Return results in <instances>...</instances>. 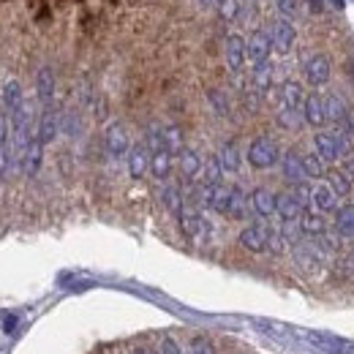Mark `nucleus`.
I'll return each mask as SVG.
<instances>
[{"mask_svg": "<svg viewBox=\"0 0 354 354\" xmlns=\"http://www.w3.org/2000/svg\"><path fill=\"white\" fill-rule=\"evenodd\" d=\"M354 139L341 129H330V131H316L313 133V153L322 156L327 164L344 161L352 156Z\"/></svg>", "mask_w": 354, "mask_h": 354, "instance_id": "obj_1", "label": "nucleus"}, {"mask_svg": "<svg viewBox=\"0 0 354 354\" xmlns=\"http://www.w3.org/2000/svg\"><path fill=\"white\" fill-rule=\"evenodd\" d=\"M248 164L254 169H272L275 164H281V147L272 136H257L251 145H248V153H245Z\"/></svg>", "mask_w": 354, "mask_h": 354, "instance_id": "obj_2", "label": "nucleus"}, {"mask_svg": "<svg viewBox=\"0 0 354 354\" xmlns=\"http://www.w3.org/2000/svg\"><path fill=\"white\" fill-rule=\"evenodd\" d=\"M177 221H180V229H183V234H185L188 240H194V243H205V240L213 234V223H210V218H207L202 210L191 207L188 202H185L183 213L177 216Z\"/></svg>", "mask_w": 354, "mask_h": 354, "instance_id": "obj_3", "label": "nucleus"}, {"mask_svg": "<svg viewBox=\"0 0 354 354\" xmlns=\"http://www.w3.org/2000/svg\"><path fill=\"white\" fill-rule=\"evenodd\" d=\"M300 191H286V194H278V207H275V216L281 221H300L303 213H306V205H308V188L297 185Z\"/></svg>", "mask_w": 354, "mask_h": 354, "instance_id": "obj_4", "label": "nucleus"}, {"mask_svg": "<svg viewBox=\"0 0 354 354\" xmlns=\"http://www.w3.org/2000/svg\"><path fill=\"white\" fill-rule=\"evenodd\" d=\"M104 145H106V153L112 161H126L129 153H131V139L123 123H109L106 131H104Z\"/></svg>", "mask_w": 354, "mask_h": 354, "instance_id": "obj_5", "label": "nucleus"}, {"mask_svg": "<svg viewBox=\"0 0 354 354\" xmlns=\"http://www.w3.org/2000/svg\"><path fill=\"white\" fill-rule=\"evenodd\" d=\"M267 33H270V41H272V52H278V55H289L295 41H297V28H295V22H286V19H278V17H275V22L267 28Z\"/></svg>", "mask_w": 354, "mask_h": 354, "instance_id": "obj_6", "label": "nucleus"}, {"mask_svg": "<svg viewBox=\"0 0 354 354\" xmlns=\"http://www.w3.org/2000/svg\"><path fill=\"white\" fill-rule=\"evenodd\" d=\"M267 243H270V223L267 221H251L243 226L240 232V245L251 254H265Z\"/></svg>", "mask_w": 354, "mask_h": 354, "instance_id": "obj_7", "label": "nucleus"}, {"mask_svg": "<svg viewBox=\"0 0 354 354\" xmlns=\"http://www.w3.org/2000/svg\"><path fill=\"white\" fill-rule=\"evenodd\" d=\"M245 55H248V63L257 68L262 63H270V55H272V41H270V33L267 28L262 30H254L251 39L245 41Z\"/></svg>", "mask_w": 354, "mask_h": 354, "instance_id": "obj_8", "label": "nucleus"}, {"mask_svg": "<svg viewBox=\"0 0 354 354\" xmlns=\"http://www.w3.org/2000/svg\"><path fill=\"white\" fill-rule=\"evenodd\" d=\"M308 207L313 213H333L335 207H338V196H335V191L330 188V183L324 180V183H313L308 188Z\"/></svg>", "mask_w": 354, "mask_h": 354, "instance_id": "obj_9", "label": "nucleus"}, {"mask_svg": "<svg viewBox=\"0 0 354 354\" xmlns=\"http://www.w3.org/2000/svg\"><path fill=\"white\" fill-rule=\"evenodd\" d=\"M36 133H39V139H41L44 145H52V142L63 133V115L55 109V104L41 109L39 123H36Z\"/></svg>", "mask_w": 354, "mask_h": 354, "instance_id": "obj_10", "label": "nucleus"}, {"mask_svg": "<svg viewBox=\"0 0 354 354\" xmlns=\"http://www.w3.org/2000/svg\"><path fill=\"white\" fill-rule=\"evenodd\" d=\"M306 80H308V85L313 88H324L327 82H330V77H333V66H330V57L327 55H310L308 60H306Z\"/></svg>", "mask_w": 354, "mask_h": 354, "instance_id": "obj_11", "label": "nucleus"}, {"mask_svg": "<svg viewBox=\"0 0 354 354\" xmlns=\"http://www.w3.org/2000/svg\"><path fill=\"white\" fill-rule=\"evenodd\" d=\"M248 202H251V213H254L259 221H267V218L275 216L278 194H272L270 188H254L251 196H248Z\"/></svg>", "mask_w": 354, "mask_h": 354, "instance_id": "obj_12", "label": "nucleus"}, {"mask_svg": "<svg viewBox=\"0 0 354 354\" xmlns=\"http://www.w3.org/2000/svg\"><path fill=\"white\" fill-rule=\"evenodd\" d=\"M278 101H281V109L303 112V106H306V90H303V85L297 80H286L278 88Z\"/></svg>", "mask_w": 354, "mask_h": 354, "instance_id": "obj_13", "label": "nucleus"}, {"mask_svg": "<svg viewBox=\"0 0 354 354\" xmlns=\"http://www.w3.org/2000/svg\"><path fill=\"white\" fill-rule=\"evenodd\" d=\"M41 161H44V142L39 139V133H33L30 142H28V150L22 156V175L36 177L41 169Z\"/></svg>", "mask_w": 354, "mask_h": 354, "instance_id": "obj_14", "label": "nucleus"}, {"mask_svg": "<svg viewBox=\"0 0 354 354\" xmlns=\"http://www.w3.org/2000/svg\"><path fill=\"white\" fill-rule=\"evenodd\" d=\"M303 115H306V123L313 126V129L327 126V101H324L322 93H310V95H306Z\"/></svg>", "mask_w": 354, "mask_h": 354, "instance_id": "obj_15", "label": "nucleus"}, {"mask_svg": "<svg viewBox=\"0 0 354 354\" xmlns=\"http://www.w3.org/2000/svg\"><path fill=\"white\" fill-rule=\"evenodd\" d=\"M55 90H57V80H55V71L44 66L39 74H36V98H39V104H41V109L44 106H52L55 104Z\"/></svg>", "mask_w": 354, "mask_h": 354, "instance_id": "obj_16", "label": "nucleus"}, {"mask_svg": "<svg viewBox=\"0 0 354 354\" xmlns=\"http://www.w3.org/2000/svg\"><path fill=\"white\" fill-rule=\"evenodd\" d=\"M223 57H226V66L229 71H243V66L248 63V55H245V41L240 36H229L226 44H223Z\"/></svg>", "mask_w": 354, "mask_h": 354, "instance_id": "obj_17", "label": "nucleus"}, {"mask_svg": "<svg viewBox=\"0 0 354 354\" xmlns=\"http://www.w3.org/2000/svg\"><path fill=\"white\" fill-rule=\"evenodd\" d=\"M126 164H129V175H131L133 180H142V177L150 172V150H147L145 142L131 145V153H129Z\"/></svg>", "mask_w": 354, "mask_h": 354, "instance_id": "obj_18", "label": "nucleus"}, {"mask_svg": "<svg viewBox=\"0 0 354 354\" xmlns=\"http://www.w3.org/2000/svg\"><path fill=\"white\" fill-rule=\"evenodd\" d=\"M177 167H180L183 180L194 183V180H199V177H202V167H205V161H202V156H199L196 150L185 147V150L177 156Z\"/></svg>", "mask_w": 354, "mask_h": 354, "instance_id": "obj_19", "label": "nucleus"}, {"mask_svg": "<svg viewBox=\"0 0 354 354\" xmlns=\"http://www.w3.org/2000/svg\"><path fill=\"white\" fill-rule=\"evenodd\" d=\"M281 172H283V177H286L292 185H306V180H308L306 167H303V156H297L295 150L281 158Z\"/></svg>", "mask_w": 354, "mask_h": 354, "instance_id": "obj_20", "label": "nucleus"}, {"mask_svg": "<svg viewBox=\"0 0 354 354\" xmlns=\"http://www.w3.org/2000/svg\"><path fill=\"white\" fill-rule=\"evenodd\" d=\"M172 167H175V156L167 150V147H161V150H156V153H150V175L156 177V180H169L172 175Z\"/></svg>", "mask_w": 354, "mask_h": 354, "instance_id": "obj_21", "label": "nucleus"}, {"mask_svg": "<svg viewBox=\"0 0 354 354\" xmlns=\"http://www.w3.org/2000/svg\"><path fill=\"white\" fill-rule=\"evenodd\" d=\"M251 216V202L245 196L243 188L232 185V196H229V207H226V218H234V221H243Z\"/></svg>", "mask_w": 354, "mask_h": 354, "instance_id": "obj_22", "label": "nucleus"}, {"mask_svg": "<svg viewBox=\"0 0 354 354\" xmlns=\"http://www.w3.org/2000/svg\"><path fill=\"white\" fill-rule=\"evenodd\" d=\"M216 156H218V161H221L226 175H237V172L243 169V153H240V147H237L234 142H223L221 150H218Z\"/></svg>", "mask_w": 354, "mask_h": 354, "instance_id": "obj_23", "label": "nucleus"}, {"mask_svg": "<svg viewBox=\"0 0 354 354\" xmlns=\"http://www.w3.org/2000/svg\"><path fill=\"white\" fill-rule=\"evenodd\" d=\"M272 80H275L272 63H262V66H257L254 74H251V88L257 90L259 95H267V93L272 90Z\"/></svg>", "mask_w": 354, "mask_h": 354, "instance_id": "obj_24", "label": "nucleus"}, {"mask_svg": "<svg viewBox=\"0 0 354 354\" xmlns=\"http://www.w3.org/2000/svg\"><path fill=\"white\" fill-rule=\"evenodd\" d=\"M25 101V93H22V85L17 80H6L3 82V109L11 115L14 109H19Z\"/></svg>", "mask_w": 354, "mask_h": 354, "instance_id": "obj_25", "label": "nucleus"}, {"mask_svg": "<svg viewBox=\"0 0 354 354\" xmlns=\"http://www.w3.org/2000/svg\"><path fill=\"white\" fill-rule=\"evenodd\" d=\"M161 202H164V207H167L169 213L180 216V213H183V207H185V194L180 191V185L167 183V185L161 188Z\"/></svg>", "mask_w": 354, "mask_h": 354, "instance_id": "obj_26", "label": "nucleus"}, {"mask_svg": "<svg viewBox=\"0 0 354 354\" xmlns=\"http://www.w3.org/2000/svg\"><path fill=\"white\" fill-rule=\"evenodd\" d=\"M223 177H226V172H223L218 156L205 158V167H202V177H199V183H205V185H221Z\"/></svg>", "mask_w": 354, "mask_h": 354, "instance_id": "obj_27", "label": "nucleus"}, {"mask_svg": "<svg viewBox=\"0 0 354 354\" xmlns=\"http://www.w3.org/2000/svg\"><path fill=\"white\" fill-rule=\"evenodd\" d=\"M324 101H327V123H333V126H338L346 115H349V106H346V101L338 95V93H330V95H324Z\"/></svg>", "mask_w": 354, "mask_h": 354, "instance_id": "obj_28", "label": "nucleus"}, {"mask_svg": "<svg viewBox=\"0 0 354 354\" xmlns=\"http://www.w3.org/2000/svg\"><path fill=\"white\" fill-rule=\"evenodd\" d=\"M300 226H303V234L306 237H319V234H324L327 232V221H324V216L322 213H303V218H300Z\"/></svg>", "mask_w": 354, "mask_h": 354, "instance_id": "obj_29", "label": "nucleus"}, {"mask_svg": "<svg viewBox=\"0 0 354 354\" xmlns=\"http://www.w3.org/2000/svg\"><path fill=\"white\" fill-rule=\"evenodd\" d=\"M335 232L341 237H354V205H346L335 216Z\"/></svg>", "mask_w": 354, "mask_h": 354, "instance_id": "obj_30", "label": "nucleus"}, {"mask_svg": "<svg viewBox=\"0 0 354 354\" xmlns=\"http://www.w3.org/2000/svg\"><path fill=\"white\" fill-rule=\"evenodd\" d=\"M303 167H306L308 180H322V177H327V161H324L322 156H316V153L303 156Z\"/></svg>", "mask_w": 354, "mask_h": 354, "instance_id": "obj_31", "label": "nucleus"}, {"mask_svg": "<svg viewBox=\"0 0 354 354\" xmlns=\"http://www.w3.org/2000/svg\"><path fill=\"white\" fill-rule=\"evenodd\" d=\"M327 183L335 191V196H349L352 194V175L349 172H327Z\"/></svg>", "mask_w": 354, "mask_h": 354, "instance_id": "obj_32", "label": "nucleus"}, {"mask_svg": "<svg viewBox=\"0 0 354 354\" xmlns=\"http://www.w3.org/2000/svg\"><path fill=\"white\" fill-rule=\"evenodd\" d=\"M245 8V0H218V17L223 22H234Z\"/></svg>", "mask_w": 354, "mask_h": 354, "instance_id": "obj_33", "label": "nucleus"}, {"mask_svg": "<svg viewBox=\"0 0 354 354\" xmlns=\"http://www.w3.org/2000/svg\"><path fill=\"white\" fill-rule=\"evenodd\" d=\"M164 142H167V150H169L175 158L185 150V145H183V131H180L177 126H164Z\"/></svg>", "mask_w": 354, "mask_h": 354, "instance_id": "obj_34", "label": "nucleus"}, {"mask_svg": "<svg viewBox=\"0 0 354 354\" xmlns=\"http://www.w3.org/2000/svg\"><path fill=\"white\" fill-rule=\"evenodd\" d=\"M275 14H278V19L295 22L300 17V3L297 0H275Z\"/></svg>", "mask_w": 354, "mask_h": 354, "instance_id": "obj_35", "label": "nucleus"}, {"mask_svg": "<svg viewBox=\"0 0 354 354\" xmlns=\"http://www.w3.org/2000/svg\"><path fill=\"white\" fill-rule=\"evenodd\" d=\"M278 123H281L283 129L295 131V129H303L306 115H303V112H292V109H278Z\"/></svg>", "mask_w": 354, "mask_h": 354, "instance_id": "obj_36", "label": "nucleus"}, {"mask_svg": "<svg viewBox=\"0 0 354 354\" xmlns=\"http://www.w3.org/2000/svg\"><path fill=\"white\" fill-rule=\"evenodd\" d=\"M63 133H68V136H80L82 133V120H80L77 112H66L63 115Z\"/></svg>", "mask_w": 354, "mask_h": 354, "instance_id": "obj_37", "label": "nucleus"}, {"mask_svg": "<svg viewBox=\"0 0 354 354\" xmlns=\"http://www.w3.org/2000/svg\"><path fill=\"white\" fill-rule=\"evenodd\" d=\"M210 104H213V109H216L221 118H226V115H229V98H226L223 93L213 90V93H210Z\"/></svg>", "mask_w": 354, "mask_h": 354, "instance_id": "obj_38", "label": "nucleus"}, {"mask_svg": "<svg viewBox=\"0 0 354 354\" xmlns=\"http://www.w3.org/2000/svg\"><path fill=\"white\" fill-rule=\"evenodd\" d=\"M191 354H213V346H210V341H207V338H194V344H191Z\"/></svg>", "mask_w": 354, "mask_h": 354, "instance_id": "obj_39", "label": "nucleus"}, {"mask_svg": "<svg viewBox=\"0 0 354 354\" xmlns=\"http://www.w3.org/2000/svg\"><path fill=\"white\" fill-rule=\"evenodd\" d=\"M161 354H183V349H180L175 338H164L161 341Z\"/></svg>", "mask_w": 354, "mask_h": 354, "instance_id": "obj_40", "label": "nucleus"}, {"mask_svg": "<svg viewBox=\"0 0 354 354\" xmlns=\"http://www.w3.org/2000/svg\"><path fill=\"white\" fill-rule=\"evenodd\" d=\"M131 354H156V352H153V349H147V346H136Z\"/></svg>", "mask_w": 354, "mask_h": 354, "instance_id": "obj_41", "label": "nucleus"}, {"mask_svg": "<svg viewBox=\"0 0 354 354\" xmlns=\"http://www.w3.org/2000/svg\"><path fill=\"white\" fill-rule=\"evenodd\" d=\"M202 6H218V0H199Z\"/></svg>", "mask_w": 354, "mask_h": 354, "instance_id": "obj_42", "label": "nucleus"}, {"mask_svg": "<svg viewBox=\"0 0 354 354\" xmlns=\"http://www.w3.org/2000/svg\"><path fill=\"white\" fill-rule=\"evenodd\" d=\"M349 175L354 177V158H352V164H349Z\"/></svg>", "mask_w": 354, "mask_h": 354, "instance_id": "obj_43", "label": "nucleus"}]
</instances>
